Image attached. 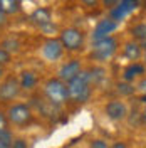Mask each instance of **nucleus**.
Wrapping results in <instances>:
<instances>
[{"label":"nucleus","mask_w":146,"mask_h":148,"mask_svg":"<svg viewBox=\"0 0 146 148\" xmlns=\"http://www.w3.org/2000/svg\"><path fill=\"white\" fill-rule=\"evenodd\" d=\"M65 86H67L69 101L82 104V103H87L89 99H91V96H92V84H91V77H89L87 69H86V71L82 69L81 73L77 74L74 79H71Z\"/></svg>","instance_id":"1"},{"label":"nucleus","mask_w":146,"mask_h":148,"mask_svg":"<svg viewBox=\"0 0 146 148\" xmlns=\"http://www.w3.org/2000/svg\"><path fill=\"white\" fill-rule=\"evenodd\" d=\"M44 96H46L47 101L55 104L57 108H61L62 104H65V103L69 101L67 86L59 77H49L44 83Z\"/></svg>","instance_id":"2"},{"label":"nucleus","mask_w":146,"mask_h":148,"mask_svg":"<svg viewBox=\"0 0 146 148\" xmlns=\"http://www.w3.org/2000/svg\"><path fill=\"white\" fill-rule=\"evenodd\" d=\"M118 47H119V42H118V39H116L114 36L104 37V39L96 40V42L92 44L91 56H92V59L104 62V61H109L111 57L116 54Z\"/></svg>","instance_id":"3"},{"label":"nucleus","mask_w":146,"mask_h":148,"mask_svg":"<svg viewBox=\"0 0 146 148\" xmlns=\"http://www.w3.org/2000/svg\"><path fill=\"white\" fill-rule=\"evenodd\" d=\"M59 40L64 47V51H71V52H77L84 47V40L86 36L81 29L77 27H65L61 30L59 34Z\"/></svg>","instance_id":"4"},{"label":"nucleus","mask_w":146,"mask_h":148,"mask_svg":"<svg viewBox=\"0 0 146 148\" xmlns=\"http://www.w3.org/2000/svg\"><path fill=\"white\" fill-rule=\"evenodd\" d=\"M7 120L15 126H27L34 120V113L30 110V106L24 104V103H17V104H12L9 108Z\"/></svg>","instance_id":"5"},{"label":"nucleus","mask_w":146,"mask_h":148,"mask_svg":"<svg viewBox=\"0 0 146 148\" xmlns=\"http://www.w3.org/2000/svg\"><path fill=\"white\" fill-rule=\"evenodd\" d=\"M128 104L123 99H111L104 104V114L111 121H124L128 118Z\"/></svg>","instance_id":"6"},{"label":"nucleus","mask_w":146,"mask_h":148,"mask_svg":"<svg viewBox=\"0 0 146 148\" xmlns=\"http://www.w3.org/2000/svg\"><path fill=\"white\" fill-rule=\"evenodd\" d=\"M42 56H44V59L49 61V62L59 61V59L64 56V47L61 44V40L55 39V37L47 39L46 42L42 44Z\"/></svg>","instance_id":"7"},{"label":"nucleus","mask_w":146,"mask_h":148,"mask_svg":"<svg viewBox=\"0 0 146 148\" xmlns=\"http://www.w3.org/2000/svg\"><path fill=\"white\" fill-rule=\"evenodd\" d=\"M18 94H20V84H18L17 77L10 76L0 84V99L2 101H12Z\"/></svg>","instance_id":"8"},{"label":"nucleus","mask_w":146,"mask_h":148,"mask_svg":"<svg viewBox=\"0 0 146 148\" xmlns=\"http://www.w3.org/2000/svg\"><path fill=\"white\" fill-rule=\"evenodd\" d=\"M82 71V64L79 59H71V61H67L64 64L61 66V69H59V79L62 81V83H69L71 79H74L77 74Z\"/></svg>","instance_id":"9"},{"label":"nucleus","mask_w":146,"mask_h":148,"mask_svg":"<svg viewBox=\"0 0 146 148\" xmlns=\"http://www.w3.org/2000/svg\"><path fill=\"white\" fill-rule=\"evenodd\" d=\"M136 9H138V2H134V0H121V2H118L116 7H113L109 10V15H111L109 18H113L114 22H119L121 18H124L128 14L134 12Z\"/></svg>","instance_id":"10"},{"label":"nucleus","mask_w":146,"mask_h":148,"mask_svg":"<svg viewBox=\"0 0 146 148\" xmlns=\"http://www.w3.org/2000/svg\"><path fill=\"white\" fill-rule=\"evenodd\" d=\"M116 29H118V22H114L113 18H102V20H99V22L96 24L94 30H92V39H94V42L104 39V37H109Z\"/></svg>","instance_id":"11"},{"label":"nucleus","mask_w":146,"mask_h":148,"mask_svg":"<svg viewBox=\"0 0 146 148\" xmlns=\"http://www.w3.org/2000/svg\"><path fill=\"white\" fill-rule=\"evenodd\" d=\"M145 71H146V67L141 62H131V64H128L123 69V81L133 84V81L136 77H143Z\"/></svg>","instance_id":"12"},{"label":"nucleus","mask_w":146,"mask_h":148,"mask_svg":"<svg viewBox=\"0 0 146 148\" xmlns=\"http://www.w3.org/2000/svg\"><path fill=\"white\" fill-rule=\"evenodd\" d=\"M123 56L128 61H131V62H138L143 57V49L139 47V44H138L136 40L131 39V40L123 44Z\"/></svg>","instance_id":"13"},{"label":"nucleus","mask_w":146,"mask_h":148,"mask_svg":"<svg viewBox=\"0 0 146 148\" xmlns=\"http://www.w3.org/2000/svg\"><path fill=\"white\" fill-rule=\"evenodd\" d=\"M30 20H32L39 29L44 27V25H47V24L52 22V10L47 9V7H39V9H35L30 14Z\"/></svg>","instance_id":"14"},{"label":"nucleus","mask_w":146,"mask_h":148,"mask_svg":"<svg viewBox=\"0 0 146 148\" xmlns=\"http://www.w3.org/2000/svg\"><path fill=\"white\" fill-rule=\"evenodd\" d=\"M39 83V77L34 71H22L20 73V77H18V84H20V89H34Z\"/></svg>","instance_id":"15"},{"label":"nucleus","mask_w":146,"mask_h":148,"mask_svg":"<svg viewBox=\"0 0 146 148\" xmlns=\"http://www.w3.org/2000/svg\"><path fill=\"white\" fill-rule=\"evenodd\" d=\"M37 106H39V111H40V114H44L46 118H54L55 114L59 113V108H57L55 104H52L50 101H47L46 98H44V99H39Z\"/></svg>","instance_id":"16"},{"label":"nucleus","mask_w":146,"mask_h":148,"mask_svg":"<svg viewBox=\"0 0 146 148\" xmlns=\"http://www.w3.org/2000/svg\"><path fill=\"white\" fill-rule=\"evenodd\" d=\"M87 73H89L92 86H99V84L106 79V69H104L102 66H94L91 69H87Z\"/></svg>","instance_id":"17"},{"label":"nucleus","mask_w":146,"mask_h":148,"mask_svg":"<svg viewBox=\"0 0 146 148\" xmlns=\"http://www.w3.org/2000/svg\"><path fill=\"white\" fill-rule=\"evenodd\" d=\"M129 32H131L133 40H136L138 44L146 40V22H138V24H134L133 27L129 29Z\"/></svg>","instance_id":"18"},{"label":"nucleus","mask_w":146,"mask_h":148,"mask_svg":"<svg viewBox=\"0 0 146 148\" xmlns=\"http://www.w3.org/2000/svg\"><path fill=\"white\" fill-rule=\"evenodd\" d=\"M0 9L9 17L12 14L20 12V2H17V0H0Z\"/></svg>","instance_id":"19"},{"label":"nucleus","mask_w":146,"mask_h":148,"mask_svg":"<svg viewBox=\"0 0 146 148\" xmlns=\"http://www.w3.org/2000/svg\"><path fill=\"white\" fill-rule=\"evenodd\" d=\"M0 47H2L3 51H7L9 54H12V52H18V51H20V42H18V39L7 37V39H3V40L0 42Z\"/></svg>","instance_id":"20"},{"label":"nucleus","mask_w":146,"mask_h":148,"mask_svg":"<svg viewBox=\"0 0 146 148\" xmlns=\"http://www.w3.org/2000/svg\"><path fill=\"white\" fill-rule=\"evenodd\" d=\"M116 91L121 94V96H133L134 92H136V86L131 83H124V81H121V83L116 84Z\"/></svg>","instance_id":"21"},{"label":"nucleus","mask_w":146,"mask_h":148,"mask_svg":"<svg viewBox=\"0 0 146 148\" xmlns=\"http://www.w3.org/2000/svg\"><path fill=\"white\" fill-rule=\"evenodd\" d=\"M128 123L131 126H139V125H143V121H141V111L136 110V108H133V110L128 113Z\"/></svg>","instance_id":"22"},{"label":"nucleus","mask_w":146,"mask_h":148,"mask_svg":"<svg viewBox=\"0 0 146 148\" xmlns=\"http://www.w3.org/2000/svg\"><path fill=\"white\" fill-rule=\"evenodd\" d=\"M89 148H111V145L108 143V140L94 138V140L89 141Z\"/></svg>","instance_id":"23"},{"label":"nucleus","mask_w":146,"mask_h":148,"mask_svg":"<svg viewBox=\"0 0 146 148\" xmlns=\"http://www.w3.org/2000/svg\"><path fill=\"white\" fill-rule=\"evenodd\" d=\"M0 141H2V143H7V145H12L14 135H12V131H10L9 128L3 130V131H0Z\"/></svg>","instance_id":"24"},{"label":"nucleus","mask_w":146,"mask_h":148,"mask_svg":"<svg viewBox=\"0 0 146 148\" xmlns=\"http://www.w3.org/2000/svg\"><path fill=\"white\" fill-rule=\"evenodd\" d=\"M10 59H12V54H9L7 51H3V49L0 47V66L3 67L5 64H9Z\"/></svg>","instance_id":"25"},{"label":"nucleus","mask_w":146,"mask_h":148,"mask_svg":"<svg viewBox=\"0 0 146 148\" xmlns=\"http://www.w3.org/2000/svg\"><path fill=\"white\" fill-rule=\"evenodd\" d=\"M40 30H42L44 34H47V36H50V34H55V32H57V25H55L54 22H50V24H47L44 27H40Z\"/></svg>","instance_id":"26"},{"label":"nucleus","mask_w":146,"mask_h":148,"mask_svg":"<svg viewBox=\"0 0 146 148\" xmlns=\"http://www.w3.org/2000/svg\"><path fill=\"white\" fill-rule=\"evenodd\" d=\"M9 128V120H7V114L0 111V131Z\"/></svg>","instance_id":"27"},{"label":"nucleus","mask_w":146,"mask_h":148,"mask_svg":"<svg viewBox=\"0 0 146 148\" xmlns=\"http://www.w3.org/2000/svg\"><path fill=\"white\" fill-rule=\"evenodd\" d=\"M12 148H27V141L22 138H17L12 141Z\"/></svg>","instance_id":"28"},{"label":"nucleus","mask_w":146,"mask_h":148,"mask_svg":"<svg viewBox=\"0 0 146 148\" xmlns=\"http://www.w3.org/2000/svg\"><path fill=\"white\" fill-rule=\"evenodd\" d=\"M139 89V91H143L146 94V77H141V81L138 83V86H136V91Z\"/></svg>","instance_id":"29"},{"label":"nucleus","mask_w":146,"mask_h":148,"mask_svg":"<svg viewBox=\"0 0 146 148\" xmlns=\"http://www.w3.org/2000/svg\"><path fill=\"white\" fill-rule=\"evenodd\" d=\"M111 148H129V145L126 141H114V143L111 145Z\"/></svg>","instance_id":"30"},{"label":"nucleus","mask_w":146,"mask_h":148,"mask_svg":"<svg viewBox=\"0 0 146 148\" xmlns=\"http://www.w3.org/2000/svg\"><path fill=\"white\" fill-rule=\"evenodd\" d=\"M5 24H7V15L3 14V10L0 9V27H2V25H5Z\"/></svg>","instance_id":"31"},{"label":"nucleus","mask_w":146,"mask_h":148,"mask_svg":"<svg viewBox=\"0 0 146 148\" xmlns=\"http://www.w3.org/2000/svg\"><path fill=\"white\" fill-rule=\"evenodd\" d=\"M141 121H143V125H146V106H145V110L141 111Z\"/></svg>","instance_id":"32"},{"label":"nucleus","mask_w":146,"mask_h":148,"mask_svg":"<svg viewBox=\"0 0 146 148\" xmlns=\"http://www.w3.org/2000/svg\"><path fill=\"white\" fill-rule=\"evenodd\" d=\"M139 101H141V103L146 106V94H141V96H139Z\"/></svg>","instance_id":"33"},{"label":"nucleus","mask_w":146,"mask_h":148,"mask_svg":"<svg viewBox=\"0 0 146 148\" xmlns=\"http://www.w3.org/2000/svg\"><path fill=\"white\" fill-rule=\"evenodd\" d=\"M139 47L143 49V52H146V40H143V42H139Z\"/></svg>","instance_id":"34"},{"label":"nucleus","mask_w":146,"mask_h":148,"mask_svg":"<svg viewBox=\"0 0 146 148\" xmlns=\"http://www.w3.org/2000/svg\"><path fill=\"white\" fill-rule=\"evenodd\" d=\"M0 148H12V145H7V143H2L0 141Z\"/></svg>","instance_id":"35"},{"label":"nucleus","mask_w":146,"mask_h":148,"mask_svg":"<svg viewBox=\"0 0 146 148\" xmlns=\"http://www.w3.org/2000/svg\"><path fill=\"white\" fill-rule=\"evenodd\" d=\"M143 66L146 67V52H143Z\"/></svg>","instance_id":"36"},{"label":"nucleus","mask_w":146,"mask_h":148,"mask_svg":"<svg viewBox=\"0 0 146 148\" xmlns=\"http://www.w3.org/2000/svg\"><path fill=\"white\" fill-rule=\"evenodd\" d=\"M2 76H3V67L0 66V77H2Z\"/></svg>","instance_id":"37"}]
</instances>
